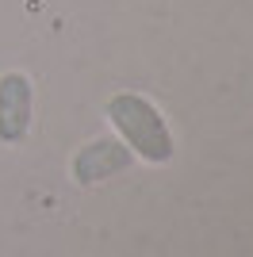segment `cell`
Segmentation results:
<instances>
[{"mask_svg": "<svg viewBox=\"0 0 253 257\" xmlns=\"http://www.w3.org/2000/svg\"><path fill=\"white\" fill-rule=\"evenodd\" d=\"M107 119L119 131V142L135 158L150 165H169L173 161V131H169L161 107L142 92H115L107 100Z\"/></svg>", "mask_w": 253, "mask_h": 257, "instance_id": "obj_1", "label": "cell"}, {"mask_svg": "<svg viewBox=\"0 0 253 257\" xmlns=\"http://www.w3.org/2000/svg\"><path fill=\"white\" fill-rule=\"evenodd\" d=\"M131 161H135V154L126 150L119 139H92L73 154L69 173H73L77 184H100L107 177H115V173L131 169Z\"/></svg>", "mask_w": 253, "mask_h": 257, "instance_id": "obj_3", "label": "cell"}, {"mask_svg": "<svg viewBox=\"0 0 253 257\" xmlns=\"http://www.w3.org/2000/svg\"><path fill=\"white\" fill-rule=\"evenodd\" d=\"M35 119V85L20 69L0 73V146H20Z\"/></svg>", "mask_w": 253, "mask_h": 257, "instance_id": "obj_2", "label": "cell"}]
</instances>
